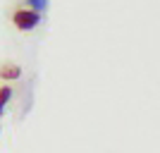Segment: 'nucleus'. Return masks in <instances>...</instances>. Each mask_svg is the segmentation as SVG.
Here are the masks:
<instances>
[{
    "mask_svg": "<svg viewBox=\"0 0 160 153\" xmlns=\"http://www.w3.org/2000/svg\"><path fill=\"white\" fill-rule=\"evenodd\" d=\"M38 22H41V17H38L36 10H19V12H14V24H17V29L29 31V29H33Z\"/></svg>",
    "mask_w": 160,
    "mask_h": 153,
    "instance_id": "f257e3e1",
    "label": "nucleus"
},
{
    "mask_svg": "<svg viewBox=\"0 0 160 153\" xmlns=\"http://www.w3.org/2000/svg\"><path fill=\"white\" fill-rule=\"evenodd\" d=\"M0 77H5V79H17V77H19V67L17 65H2L0 67Z\"/></svg>",
    "mask_w": 160,
    "mask_h": 153,
    "instance_id": "f03ea898",
    "label": "nucleus"
},
{
    "mask_svg": "<svg viewBox=\"0 0 160 153\" xmlns=\"http://www.w3.org/2000/svg\"><path fill=\"white\" fill-rule=\"evenodd\" d=\"M10 96H12V89H0V115H2V108H5V103L10 100Z\"/></svg>",
    "mask_w": 160,
    "mask_h": 153,
    "instance_id": "7ed1b4c3",
    "label": "nucleus"
},
{
    "mask_svg": "<svg viewBox=\"0 0 160 153\" xmlns=\"http://www.w3.org/2000/svg\"><path fill=\"white\" fill-rule=\"evenodd\" d=\"M29 3L33 5V10H36V12H43V10L48 7V0H29Z\"/></svg>",
    "mask_w": 160,
    "mask_h": 153,
    "instance_id": "20e7f679",
    "label": "nucleus"
}]
</instances>
